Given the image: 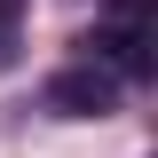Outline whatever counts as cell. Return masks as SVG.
I'll return each instance as SVG.
<instances>
[{"label":"cell","instance_id":"cell-1","mask_svg":"<svg viewBox=\"0 0 158 158\" xmlns=\"http://www.w3.org/2000/svg\"><path fill=\"white\" fill-rule=\"evenodd\" d=\"M111 103H118V79L103 71L95 56L48 79V111H63V118H103V111H111Z\"/></svg>","mask_w":158,"mask_h":158},{"label":"cell","instance_id":"cell-2","mask_svg":"<svg viewBox=\"0 0 158 158\" xmlns=\"http://www.w3.org/2000/svg\"><path fill=\"white\" fill-rule=\"evenodd\" d=\"M79 48H87V56H111L127 79H142V71H150V56H142V24H111V32H87Z\"/></svg>","mask_w":158,"mask_h":158},{"label":"cell","instance_id":"cell-3","mask_svg":"<svg viewBox=\"0 0 158 158\" xmlns=\"http://www.w3.org/2000/svg\"><path fill=\"white\" fill-rule=\"evenodd\" d=\"M142 8H150V0H111V16H118V24H142Z\"/></svg>","mask_w":158,"mask_h":158},{"label":"cell","instance_id":"cell-4","mask_svg":"<svg viewBox=\"0 0 158 158\" xmlns=\"http://www.w3.org/2000/svg\"><path fill=\"white\" fill-rule=\"evenodd\" d=\"M24 16V0H0V32H8V24H16Z\"/></svg>","mask_w":158,"mask_h":158},{"label":"cell","instance_id":"cell-5","mask_svg":"<svg viewBox=\"0 0 158 158\" xmlns=\"http://www.w3.org/2000/svg\"><path fill=\"white\" fill-rule=\"evenodd\" d=\"M8 63H16V48H8V32H0V71H8Z\"/></svg>","mask_w":158,"mask_h":158}]
</instances>
